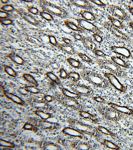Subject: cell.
<instances>
[{
    "mask_svg": "<svg viewBox=\"0 0 133 150\" xmlns=\"http://www.w3.org/2000/svg\"><path fill=\"white\" fill-rule=\"evenodd\" d=\"M93 37L96 42L99 43H101L103 40V38L99 33H93Z\"/></svg>",
    "mask_w": 133,
    "mask_h": 150,
    "instance_id": "c3c4849f",
    "label": "cell"
},
{
    "mask_svg": "<svg viewBox=\"0 0 133 150\" xmlns=\"http://www.w3.org/2000/svg\"><path fill=\"white\" fill-rule=\"evenodd\" d=\"M100 111L106 119L114 122L118 121L122 114L110 106L103 108Z\"/></svg>",
    "mask_w": 133,
    "mask_h": 150,
    "instance_id": "9c48e42d",
    "label": "cell"
},
{
    "mask_svg": "<svg viewBox=\"0 0 133 150\" xmlns=\"http://www.w3.org/2000/svg\"><path fill=\"white\" fill-rule=\"evenodd\" d=\"M64 23L67 27L71 29V30L81 33L85 32V31L83 28L77 25L73 22L68 21L65 20L64 21Z\"/></svg>",
    "mask_w": 133,
    "mask_h": 150,
    "instance_id": "7402d4cb",
    "label": "cell"
},
{
    "mask_svg": "<svg viewBox=\"0 0 133 150\" xmlns=\"http://www.w3.org/2000/svg\"><path fill=\"white\" fill-rule=\"evenodd\" d=\"M0 9L1 10L8 12V13L16 11V10L13 5L10 4H4L1 6Z\"/></svg>",
    "mask_w": 133,
    "mask_h": 150,
    "instance_id": "f35d334b",
    "label": "cell"
},
{
    "mask_svg": "<svg viewBox=\"0 0 133 150\" xmlns=\"http://www.w3.org/2000/svg\"><path fill=\"white\" fill-rule=\"evenodd\" d=\"M24 1L26 2H32V1Z\"/></svg>",
    "mask_w": 133,
    "mask_h": 150,
    "instance_id": "03108f58",
    "label": "cell"
},
{
    "mask_svg": "<svg viewBox=\"0 0 133 150\" xmlns=\"http://www.w3.org/2000/svg\"><path fill=\"white\" fill-rule=\"evenodd\" d=\"M40 6L43 10L51 14L62 18H66L68 15L66 10L49 1L41 0L39 1Z\"/></svg>",
    "mask_w": 133,
    "mask_h": 150,
    "instance_id": "7a4b0ae2",
    "label": "cell"
},
{
    "mask_svg": "<svg viewBox=\"0 0 133 150\" xmlns=\"http://www.w3.org/2000/svg\"><path fill=\"white\" fill-rule=\"evenodd\" d=\"M62 93L63 96L66 97L78 100L81 98V96L74 92H72L65 88H61Z\"/></svg>",
    "mask_w": 133,
    "mask_h": 150,
    "instance_id": "484cf974",
    "label": "cell"
},
{
    "mask_svg": "<svg viewBox=\"0 0 133 150\" xmlns=\"http://www.w3.org/2000/svg\"><path fill=\"white\" fill-rule=\"evenodd\" d=\"M43 149L45 150H58L60 147L53 143L47 142L45 143L43 146Z\"/></svg>",
    "mask_w": 133,
    "mask_h": 150,
    "instance_id": "e575fe53",
    "label": "cell"
},
{
    "mask_svg": "<svg viewBox=\"0 0 133 150\" xmlns=\"http://www.w3.org/2000/svg\"><path fill=\"white\" fill-rule=\"evenodd\" d=\"M11 14L8 12L0 10V18L1 19L10 18Z\"/></svg>",
    "mask_w": 133,
    "mask_h": 150,
    "instance_id": "681fc988",
    "label": "cell"
},
{
    "mask_svg": "<svg viewBox=\"0 0 133 150\" xmlns=\"http://www.w3.org/2000/svg\"><path fill=\"white\" fill-rule=\"evenodd\" d=\"M23 78L25 80L28 82L32 84L35 87H37L38 85V83L34 77L30 74L25 73L23 74Z\"/></svg>",
    "mask_w": 133,
    "mask_h": 150,
    "instance_id": "4dcf8cb0",
    "label": "cell"
},
{
    "mask_svg": "<svg viewBox=\"0 0 133 150\" xmlns=\"http://www.w3.org/2000/svg\"><path fill=\"white\" fill-rule=\"evenodd\" d=\"M76 21L80 27L84 30H88L93 33H100L101 32L97 26L89 21L83 18H77Z\"/></svg>",
    "mask_w": 133,
    "mask_h": 150,
    "instance_id": "30bf717a",
    "label": "cell"
},
{
    "mask_svg": "<svg viewBox=\"0 0 133 150\" xmlns=\"http://www.w3.org/2000/svg\"><path fill=\"white\" fill-rule=\"evenodd\" d=\"M6 57L15 64L19 65H23L25 63V60L18 54L13 52L9 53Z\"/></svg>",
    "mask_w": 133,
    "mask_h": 150,
    "instance_id": "ffe728a7",
    "label": "cell"
},
{
    "mask_svg": "<svg viewBox=\"0 0 133 150\" xmlns=\"http://www.w3.org/2000/svg\"><path fill=\"white\" fill-rule=\"evenodd\" d=\"M0 23L2 25H8L13 24V21L10 18L1 19Z\"/></svg>",
    "mask_w": 133,
    "mask_h": 150,
    "instance_id": "7dc6e473",
    "label": "cell"
},
{
    "mask_svg": "<svg viewBox=\"0 0 133 150\" xmlns=\"http://www.w3.org/2000/svg\"><path fill=\"white\" fill-rule=\"evenodd\" d=\"M59 76L60 78L64 79L68 78V73H67L63 68H60L59 69Z\"/></svg>",
    "mask_w": 133,
    "mask_h": 150,
    "instance_id": "f6af8a7d",
    "label": "cell"
},
{
    "mask_svg": "<svg viewBox=\"0 0 133 150\" xmlns=\"http://www.w3.org/2000/svg\"><path fill=\"white\" fill-rule=\"evenodd\" d=\"M57 47L59 50L70 55H73L76 53L74 47L72 45H67L65 43L61 44L59 43Z\"/></svg>",
    "mask_w": 133,
    "mask_h": 150,
    "instance_id": "ac0fdd59",
    "label": "cell"
},
{
    "mask_svg": "<svg viewBox=\"0 0 133 150\" xmlns=\"http://www.w3.org/2000/svg\"><path fill=\"white\" fill-rule=\"evenodd\" d=\"M93 52L96 56L103 57H105L106 56V54L102 50L98 49L94 50Z\"/></svg>",
    "mask_w": 133,
    "mask_h": 150,
    "instance_id": "f907efd6",
    "label": "cell"
},
{
    "mask_svg": "<svg viewBox=\"0 0 133 150\" xmlns=\"http://www.w3.org/2000/svg\"><path fill=\"white\" fill-rule=\"evenodd\" d=\"M16 11L17 12L21 17L28 23L35 26H42V21L36 19L31 14L28 13L21 9H16Z\"/></svg>",
    "mask_w": 133,
    "mask_h": 150,
    "instance_id": "ba28073f",
    "label": "cell"
},
{
    "mask_svg": "<svg viewBox=\"0 0 133 150\" xmlns=\"http://www.w3.org/2000/svg\"><path fill=\"white\" fill-rule=\"evenodd\" d=\"M34 113L43 120H47L51 117V115L49 113H45L40 110H35Z\"/></svg>",
    "mask_w": 133,
    "mask_h": 150,
    "instance_id": "1f68e13d",
    "label": "cell"
},
{
    "mask_svg": "<svg viewBox=\"0 0 133 150\" xmlns=\"http://www.w3.org/2000/svg\"><path fill=\"white\" fill-rule=\"evenodd\" d=\"M132 1V2H133V1Z\"/></svg>",
    "mask_w": 133,
    "mask_h": 150,
    "instance_id": "003e7915",
    "label": "cell"
},
{
    "mask_svg": "<svg viewBox=\"0 0 133 150\" xmlns=\"http://www.w3.org/2000/svg\"><path fill=\"white\" fill-rule=\"evenodd\" d=\"M129 25L130 27H131L132 29V30L133 31V22L130 21V22H129Z\"/></svg>",
    "mask_w": 133,
    "mask_h": 150,
    "instance_id": "be15d7a7",
    "label": "cell"
},
{
    "mask_svg": "<svg viewBox=\"0 0 133 150\" xmlns=\"http://www.w3.org/2000/svg\"><path fill=\"white\" fill-rule=\"evenodd\" d=\"M50 66L52 67L53 69H58L59 66L56 63L52 62L50 64Z\"/></svg>",
    "mask_w": 133,
    "mask_h": 150,
    "instance_id": "94428289",
    "label": "cell"
},
{
    "mask_svg": "<svg viewBox=\"0 0 133 150\" xmlns=\"http://www.w3.org/2000/svg\"><path fill=\"white\" fill-rule=\"evenodd\" d=\"M0 1H1V3H3L4 4H8L9 1H7V0L6 1H2V0H1Z\"/></svg>",
    "mask_w": 133,
    "mask_h": 150,
    "instance_id": "e7e4bbea",
    "label": "cell"
},
{
    "mask_svg": "<svg viewBox=\"0 0 133 150\" xmlns=\"http://www.w3.org/2000/svg\"><path fill=\"white\" fill-rule=\"evenodd\" d=\"M127 8L130 13L133 15V7L129 6H128Z\"/></svg>",
    "mask_w": 133,
    "mask_h": 150,
    "instance_id": "6125c7cd",
    "label": "cell"
},
{
    "mask_svg": "<svg viewBox=\"0 0 133 150\" xmlns=\"http://www.w3.org/2000/svg\"><path fill=\"white\" fill-rule=\"evenodd\" d=\"M46 76L54 83L58 85L61 84V81L58 77L51 72H47L46 73Z\"/></svg>",
    "mask_w": 133,
    "mask_h": 150,
    "instance_id": "836d02e7",
    "label": "cell"
},
{
    "mask_svg": "<svg viewBox=\"0 0 133 150\" xmlns=\"http://www.w3.org/2000/svg\"><path fill=\"white\" fill-rule=\"evenodd\" d=\"M44 100L46 102L49 103L52 102L53 100V98L51 96L49 95H45L43 97Z\"/></svg>",
    "mask_w": 133,
    "mask_h": 150,
    "instance_id": "680465c9",
    "label": "cell"
},
{
    "mask_svg": "<svg viewBox=\"0 0 133 150\" xmlns=\"http://www.w3.org/2000/svg\"><path fill=\"white\" fill-rule=\"evenodd\" d=\"M108 9L113 16L120 21L128 20L130 18L127 12L119 6L111 4L109 6Z\"/></svg>",
    "mask_w": 133,
    "mask_h": 150,
    "instance_id": "52a82bcc",
    "label": "cell"
},
{
    "mask_svg": "<svg viewBox=\"0 0 133 150\" xmlns=\"http://www.w3.org/2000/svg\"><path fill=\"white\" fill-rule=\"evenodd\" d=\"M80 14L83 19L89 21L95 20L96 17L94 14L90 11L87 10H82L80 12Z\"/></svg>",
    "mask_w": 133,
    "mask_h": 150,
    "instance_id": "d4e9b609",
    "label": "cell"
},
{
    "mask_svg": "<svg viewBox=\"0 0 133 150\" xmlns=\"http://www.w3.org/2000/svg\"><path fill=\"white\" fill-rule=\"evenodd\" d=\"M31 105L34 108L38 110H44L46 108L47 103L45 100L41 101H34L31 104Z\"/></svg>",
    "mask_w": 133,
    "mask_h": 150,
    "instance_id": "83f0119b",
    "label": "cell"
},
{
    "mask_svg": "<svg viewBox=\"0 0 133 150\" xmlns=\"http://www.w3.org/2000/svg\"><path fill=\"white\" fill-rule=\"evenodd\" d=\"M18 91L19 93L21 94V95L24 96L27 95L28 93H29L24 87L19 88L18 89Z\"/></svg>",
    "mask_w": 133,
    "mask_h": 150,
    "instance_id": "db71d44e",
    "label": "cell"
},
{
    "mask_svg": "<svg viewBox=\"0 0 133 150\" xmlns=\"http://www.w3.org/2000/svg\"><path fill=\"white\" fill-rule=\"evenodd\" d=\"M108 18L110 23L115 27L120 29H123L125 28V26L124 24L119 19L110 15L108 16Z\"/></svg>",
    "mask_w": 133,
    "mask_h": 150,
    "instance_id": "603a6c76",
    "label": "cell"
},
{
    "mask_svg": "<svg viewBox=\"0 0 133 150\" xmlns=\"http://www.w3.org/2000/svg\"><path fill=\"white\" fill-rule=\"evenodd\" d=\"M66 61L70 66L74 68L82 70L86 69L83 63L74 58L70 57L67 58Z\"/></svg>",
    "mask_w": 133,
    "mask_h": 150,
    "instance_id": "d6986e66",
    "label": "cell"
},
{
    "mask_svg": "<svg viewBox=\"0 0 133 150\" xmlns=\"http://www.w3.org/2000/svg\"><path fill=\"white\" fill-rule=\"evenodd\" d=\"M70 127L78 130L83 134L94 136L98 131L97 127L87 125L79 121L74 120L71 121Z\"/></svg>",
    "mask_w": 133,
    "mask_h": 150,
    "instance_id": "277c9868",
    "label": "cell"
},
{
    "mask_svg": "<svg viewBox=\"0 0 133 150\" xmlns=\"http://www.w3.org/2000/svg\"><path fill=\"white\" fill-rule=\"evenodd\" d=\"M48 37L49 43L54 46L57 47L59 43H58L56 38L54 36L52 35H48Z\"/></svg>",
    "mask_w": 133,
    "mask_h": 150,
    "instance_id": "ee69618b",
    "label": "cell"
},
{
    "mask_svg": "<svg viewBox=\"0 0 133 150\" xmlns=\"http://www.w3.org/2000/svg\"><path fill=\"white\" fill-rule=\"evenodd\" d=\"M102 144L107 148L113 150H119L120 149L117 145L113 144L112 142L105 139L102 141Z\"/></svg>",
    "mask_w": 133,
    "mask_h": 150,
    "instance_id": "d6a6232c",
    "label": "cell"
},
{
    "mask_svg": "<svg viewBox=\"0 0 133 150\" xmlns=\"http://www.w3.org/2000/svg\"><path fill=\"white\" fill-rule=\"evenodd\" d=\"M80 74L84 79L98 88L105 89L109 86L107 79L96 72L86 69L80 72Z\"/></svg>",
    "mask_w": 133,
    "mask_h": 150,
    "instance_id": "6da1fadb",
    "label": "cell"
},
{
    "mask_svg": "<svg viewBox=\"0 0 133 150\" xmlns=\"http://www.w3.org/2000/svg\"><path fill=\"white\" fill-rule=\"evenodd\" d=\"M95 62L101 68L108 70L116 76L122 77L125 76V72L121 68L111 60L98 59Z\"/></svg>",
    "mask_w": 133,
    "mask_h": 150,
    "instance_id": "3957f363",
    "label": "cell"
},
{
    "mask_svg": "<svg viewBox=\"0 0 133 150\" xmlns=\"http://www.w3.org/2000/svg\"><path fill=\"white\" fill-rule=\"evenodd\" d=\"M103 27H104L106 30L109 31L113 27V25L109 21H105L103 24Z\"/></svg>",
    "mask_w": 133,
    "mask_h": 150,
    "instance_id": "11a10c76",
    "label": "cell"
},
{
    "mask_svg": "<svg viewBox=\"0 0 133 150\" xmlns=\"http://www.w3.org/2000/svg\"><path fill=\"white\" fill-rule=\"evenodd\" d=\"M72 35L75 39L80 41H81L83 37L79 33L75 32H74L72 33Z\"/></svg>",
    "mask_w": 133,
    "mask_h": 150,
    "instance_id": "6f0895ef",
    "label": "cell"
},
{
    "mask_svg": "<svg viewBox=\"0 0 133 150\" xmlns=\"http://www.w3.org/2000/svg\"><path fill=\"white\" fill-rule=\"evenodd\" d=\"M78 113L80 117L84 119L90 120L95 123L97 122V120L95 116L91 114L90 113L82 110L79 111Z\"/></svg>",
    "mask_w": 133,
    "mask_h": 150,
    "instance_id": "4316f807",
    "label": "cell"
},
{
    "mask_svg": "<svg viewBox=\"0 0 133 150\" xmlns=\"http://www.w3.org/2000/svg\"><path fill=\"white\" fill-rule=\"evenodd\" d=\"M111 60L120 67L127 69H129V64L119 56H112L111 57Z\"/></svg>",
    "mask_w": 133,
    "mask_h": 150,
    "instance_id": "cb8c5ba5",
    "label": "cell"
},
{
    "mask_svg": "<svg viewBox=\"0 0 133 150\" xmlns=\"http://www.w3.org/2000/svg\"><path fill=\"white\" fill-rule=\"evenodd\" d=\"M27 11L30 13L34 14V15H38L39 14V11L36 7L31 6L28 7L27 8Z\"/></svg>",
    "mask_w": 133,
    "mask_h": 150,
    "instance_id": "bcb514c9",
    "label": "cell"
},
{
    "mask_svg": "<svg viewBox=\"0 0 133 150\" xmlns=\"http://www.w3.org/2000/svg\"><path fill=\"white\" fill-rule=\"evenodd\" d=\"M93 99L94 101L97 103L103 104L107 103H106V101L104 99L100 96H94L93 98Z\"/></svg>",
    "mask_w": 133,
    "mask_h": 150,
    "instance_id": "f5cc1de1",
    "label": "cell"
},
{
    "mask_svg": "<svg viewBox=\"0 0 133 150\" xmlns=\"http://www.w3.org/2000/svg\"><path fill=\"white\" fill-rule=\"evenodd\" d=\"M0 146L1 147H7L9 148H13L15 147V145L12 143L4 141L1 139L0 140Z\"/></svg>",
    "mask_w": 133,
    "mask_h": 150,
    "instance_id": "7bdbcfd3",
    "label": "cell"
},
{
    "mask_svg": "<svg viewBox=\"0 0 133 150\" xmlns=\"http://www.w3.org/2000/svg\"><path fill=\"white\" fill-rule=\"evenodd\" d=\"M113 35L120 39L126 40L129 38V36L122 32L120 29L113 26L110 31Z\"/></svg>",
    "mask_w": 133,
    "mask_h": 150,
    "instance_id": "44dd1931",
    "label": "cell"
},
{
    "mask_svg": "<svg viewBox=\"0 0 133 150\" xmlns=\"http://www.w3.org/2000/svg\"><path fill=\"white\" fill-rule=\"evenodd\" d=\"M74 147L77 150H89L91 149V146L87 143L81 142H76Z\"/></svg>",
    "mask_w": 133,
    "mask_h": 150,
    "instance_id": "f1b7e54d",
    "label": "cell"
},
{
    "mask_svg": "<svg viewBox=\"0 0 133 150\" xmlns=\"http://www.w3.org/2000/svg\"><path fill=\"white\" fill-rule=\"evenodd\" d=\"M107 104L109 106L121 113L129 115H133V109L132 108L127 106H120L111 103H108Z\"/></svg>",
    "mask_w": 133,
    "mask_h": 150,
    "instance_id": "4fadbf2b",
    "label": "cell"
},
{
    "mask_svg": "<svg viewBox=\"0 0 133 150\" xmlns=\"http://www.w3.org/2000/svg\"><path fill=\"white\" fill-rule=\"evenodd\" d=\"M39 15L41 17L47 21H51L54 20L51 14L45 11H40Z\"/></svg>",
    "mask_w": 133,
    "mask_h": 150,
    "instance_id": "8d00e7d4",
    "label": "cell"
},
{
    "mask_svg": "<svg viewBox=\"0 0 133 150\" xmlns=\"http://www.w3.org/2000/svg\"><path fill=\"white\" fill-rule=\"evenodd\" d=\"M73 5L78 8L83 9L84 10H91L93 8L91 2L87 0H81V1H77V0H71L69 1Z\"/></svg>",
    "mask_w": 133,
    "mask_h": 150,
    "instance_id": "5bb4252c",
    "label": "cell"
},
{
    "mask_svg": "<svg viewBox=\"0 0 133 150\" xmlns=\"http://www.w3.org/2000/svg\"><path fill=\"white\" fill-rule=\"evenodd\" d=\"M2 67H3L5 72L9 76L14 78H15L17 77L18 74L16 72L14 71L11 67L6 64L2 65Z\"/></svg>",
    "mask_w": 133,
    "mask_h": 150,
    "instance_id": "f546056e",
    "label": "cell"
},
{
    "mask_svg": "<svg viewBox=\"0 0 133 150\" xmlns=\"http://www.w3.org/2000/svg\"><path fill=\"white\" fill-rule=\"evenodd\" d=\"M97 129L98 131L100 132L101 134L113 137L115 136V134L104 127L101 126H99L97 127Z\"/></svg>",
    "mask_w": 133,
    "mask_h": 150,
    "instance_id": "74e56055",
    "label": "cell"
},
{
    "mask_svg": "<svg viewBox=\"0 0 133 150\" xmlns=\"http://www.w3.org/2000/svg\"><path fill=\"white\" fill-rule=\"evenodd\" d=\"M55 124L46 120H43L40 122V126L45 129H52Z\"/></svg>",
    "mask_w": 133,
    "mask_h": 150,
    "instance_id": "ab89813d",
    "label": "cell"
},
{
    "mask_svg": "<svg viewBox=\"0 0 133 150\" xmlns=\"http://www.w3.org/2000/svg\"><path fill=\"white\" fill-rule=\"evenodd\" d=\"M3 93L6 98L17 105H23L25 103V101L13 93H9L6 91H4Z\"/></svg>",
    "mask_w": 133,
    "mask_h": 150,
    "instance_id": "e0dca14e",
    "label": "cell"
},
{
    "mask_svg": "<svg viewBox=\"0 0 133 150\" xmlns=\"http://www.w3.org/2000/svg\"><path fill=\"white\" fill-rule=\"evenodd\" d=\"M81 42L84 47L89 50L93 52L94 50L97 49V45L90 37H83Z\"/></svg>",
    "mask_w": 133,
    "mask_h": 150,
    "instance_id": "9a60e30c",
    "label": "cell"
},
{
    "mask_svg": "<svg viewBox=\"0 0 133 150\" xmlns=\"http://www.w3.org/2000/svg\"><path fill=\"white\" fill-rule=\"evenodd\" d=\"M92 3L96 4V5L101 7H104L106 6V4L102 1L99 0H90L89 1Z\"/></svg>",
    "mask_w": 133,
    "mask_h": 150,
    "instance_id": "816d5d0a",
    "label": "cell"
},
{
    "mask_svg": "<svg viewBox=\"0 0 133 150\" xmlns=\"http://www.w3.org/2000/svg\"><path fill=\"white\" fill-rule=\"evenodd\" d=\"M69 86L74 92L81 96L89 97L93 96L94 93L92 88L85 85L73 82L70 84Z\"/></svg>",
    "mask_w": 133,
    "mask_h": 150,
    "instance_id": "5b68a950",
    "label": "cell"
},
{
    "mask_svg": "<svg viewBox=\"0 0 133 150\" xmlns=\"http://www.w3.org/2000/svg\"><path fill=\"white\" fill-rule=\"evenodd\" d=\"M29 93L33 94H37L39 93L40 90L39 89L36 88V87L33 86H26L25 87Z\"/></svg>",
    "mask_w": 133,
    "mask_h": 150,
    "instance_id": "b9f144b4",
    "label": "cell"
},
{
    "mask_svg": "<svg viewBox=\"0 0 133 150\" xmlns=\"http://www.w3.org/2000/svg\"><path fill=\"white\" fill-rule=\"evenodd\" d=\"M80 74L76 71H70L68 73V78L72 79L73 82L77 83L81 79Z\"/></svg>",
    "mask_w": 133,
    "mask_h": 150,
    "instance_id": "d590c367",
    "label": "cell"
},
{
    "mask_svg": "<svg viewBox=\"0 0 133 150\" xmlns=\"http://www.w3.org/2000/svg\"><path fill=\"white\" fill-rule=\"evenodd\" d=\"M103 76L107 79L109 83L117 90L122 93H125L127 91L126 86L120 83L117 76L110 72H106Z\"/></svg>",
    "mask_w": 133,
    "mask_h": 150,
    "instance_id": "8992f818",
    "label": "cell"
},
{
    "mask_svg": "<svg viewBox=\"0 0 133 150\" xmlns=\"http://www.w3.org/2000/svg\"><path fill=\"white\" fill-rule=\"evenodd\" d=\"M110 48L113 52L127 59H129L132 56V53L130 51L125 47L113 45L111 46Z\"/></svg>",
    "mask_w": 133,
    "mask_h": 150,
    "instance_id": "7c38bea8",
    "label": "cell"
},
{
    "mask_svg": "<svg viewBox=\"0 0 133 150\" xmlns=\"http://www.w3.org/2000/svg\"><path fill=\"white\" fill-rule=\"evenodd\" d=\"M23 129L25 130H32L34 129V127L32 125L29 124L28 123H25L23 125Z\"/></svg>",
    "mask_w": 133,
    "mask_h": 150,
    "instance_id": "9f6ffc18",
    "label": "cell"
},
{
    "mask_svg": "<svg viewBox=\"0 0 133 150\" xmlns=\"http://www.w3.org/2000/svg\"><path fill=\"white\" fill-rule=\"evenodd\" d=\"M77 54L83 61L89 63H92L93 62L92 59L86 54L81 52H77Z\"/></svg>",
    "mask_w": 133,
    "mask_h": 150,
    "instance_id": "60d3db41",
    "label": "cell"
},
{
    "mask_svg": "<svg viewBox=\"0 0 133 150\" xmlns=\"http://www.w3.org/2000/svg\"><path fill=\"white\" fill-rule=\"evenodd\" d=\"M62 132L68 136L78 138L81 139H84L85 138L84 134L71 127L65 128L62 130Z\"/></svg>",
    "mask_w": 133,
    "mask_h": 150,
    "instance_id": "2e32d148",
    "label": "cell"
},
{
    "mask_svg": "<svg viewBox=\"0 0 133 150\" xmlns=\"http://www.w3.org/2000/svg\"><path fill=\"white\" fill-rule=\"evenodd\" d=\"M60 102L65 107L79 111L82 110V106L76 99L67 98L64 96L60 100Z\"/></svg>",
    "mask_w": 133,
    "mask_h": 150,
    "instance_id": "8fae6325",
    "label": "cell"
},
{
    "mask_svg": "<svg viewBox=\"0 0 133 150\" xmlns=\"http://www.w3.org/2000/svg\"><path fill=\"white\" fill-rule=\"evenodd\" d=\"M62 40L65 44L72 45V40L66 37H62Z\"/></svg>",
    "mask_w": 133,
    "mask_h": 150,
    "instance_id": "91938a15",
    "label": "cell"
}]
</instances>
